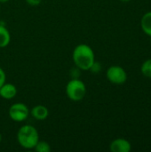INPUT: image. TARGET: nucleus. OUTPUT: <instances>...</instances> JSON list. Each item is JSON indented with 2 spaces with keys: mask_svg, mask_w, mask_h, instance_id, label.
<instances>
[{
  "mask_svg": "<svg viewBox=\"0 0 151 152\" xmlns=\"http://www.w3.org/2000/svg\"><path fill=\"white\" fill-rule=\"evenodd\" d=\"M101 70V63L98 62V61H94L93 64L92 65V67H91L90 69H89V71H91V72H93V73H94V74L99 73Z\"/></svg>",
  "mask_w": 151,
  "mask_h": 152,
  "instance_id": "ddd939ff",
  "label": "nucleus"
},
{
  "mask_svg": "<svg viewBox=\"0 0 151 152\" xmlns=\"http://www.w3.org/2000/svg\"><path fill=\"white\" fill-rule=\"evenodd\" d=\"M6 80V75L5 72L4 71V69L0 67V87L5 83Z\"/></svg>",
  "mask_w": 151,
  "mask_h": 152,
  "instance_id": "4468645a",
  "label": "nucleus"
},
{
  "mask_svg": "<svg viewBox=\"0 0 151 152\" xmlns=\"http://www.w3.org/2000/svg\"><path fill=\"white\" fill-rule=\"evenodd\" d=\"M0 11H1V6H0Z\"/></svg>",
  "mask_w": 151,
  "mask_h": 152,
  "instance_id": "6ab92c4d",
  "label": "nucleus"
},
{
  "mask_svg": "<svg viewBox=\"0 0 151 152\" xmlns=\"http://www.w3.org/2000/svg\"><path fill=\"white\" fill-rule=\"evenodd\" d=\"M17 94V88L13 84L4 83L0 87V97L4 100H12Z\"/></svg>",
  "mask_w": 151,
  "mask_h": 152,
  "instance_id": "0eeeda50",
  "label": "nucleus"
},
{
  "mask_svg": "<svg viewBox=\"0 0 151 152\" xmlns=\"http://www.w3.org/2000/svg\"><path fill=\"white\" fill-rule=\"evenodd\" d=\"M108 80L114 85H123L127 80V73L124 68L118 65L110 66L106 72Z\"/></svg>",
  "mask_w": 151,
  "mask_h": 152,
  "instance_id": "39448f33",
  "label": "nucleus"
},
{
  "mask_svg": "<svg viewBox=\"0 0 151 152\" xmlns=\"http://www.w3.org/2000/svg\"><path fill=\"white\" fill-rule=\"evenodd\" d=\"M141 27L142 31L151 37V11L143 14L141 20Z\"/></svg>",
  "mask_w": 151,
  "mask_h": 152,
  "instance_id": "9d476101",
  "label": "nucleus"
},
{
  "mask_svg": "<svg viewBox=\"0 0 151 152\" xmlns=\"http://www.w3.org/2000/svg\"><path fill=\"white\" fill-rule=\"evenodd\" d=\"M72 59L77 69L87 71L95 61V55L93 50L88 45L79 44L73 50Z\"/></svg>",
  "mask_w": 151,
  "mask_h": 152,
  "instance_id": "f257e3e1",
  "label": "nucleus"
},
{
  "mask_svg": "<svg viewBox=\"0 0 151 152\" xmlns=\"http://www.w3.org/2000/svg\"><path fill=\"white\" fill-rule=\"evenodd\" d=\"M10 0H0V4H4V3H7Z\"/></svg>",
  "mask_w": 151,
  "mask_h": 152,
  "instance_id": "dca6fc26",
  "label": "nucleus"
},
{
  "mask_svg": "<svg viewBox=\"0 0 151 152\" xmlns=\"http://www.w3.org/2000/svg\"><path fill=\"white\" fill-rule=\"evenodd\" d=\"M68 98L72 102H80L86 95L85 84L77 78H72L69 80L65 88Z\"/></svg>",
  "mask_w": 151,
  "mask_h": 152,
  "instance_id": "7ed1b4c3",
  "label": "nucleus"
},
{
  "mask_svg": "<svg viewBox=\"0 0 151 152\" xmlns=\"http://www.w3.org/2000/svg\"><path fill=\"white\" fill-rule=\"evenodd\" d=\"M30 115L36 120H44L49 116V110L44 105H36L30 110Z\"/></svg>",
  "mask_w": 151,
  "mask_h": 152,
  "instance_id": "6e6552de",
  "label": "nucleus"
},
{
  "mask_svg": "<svg viewBox=\"0 0 151 152\" xmlns=\"http://www.w3.org/2000/svg\"><path fill=\"white\" fill-rule=\"evenodd\" d=\"M2 142V134H0V142Z\"/></svg>",
  "mask_w": 151,
  "mask_h": 152,
  "instance_id": "a211bd4d",
  "label": "nucleus"
},
{
  "mask_svg": "<svg viewBox=\"0 0 151 152\" xmlns=\"http://www.w3.org/2000/svg\"><path fill=\"white\" fill-rule=\"evenodd\" d=\"M11 42V34L8 28L0 23V48H5Z\"/></svg>",
  "mask_w": 151,
  "mask_h": 152,
  "instance_id": "1a4fd4ad",
  "label": "nucleus"
},
{
  "mask_svg": "<svg viewBox=\"0 0 151 152\" xmlns=\"http://www.w3.org/2000/svg\"><path fill=\"white\" fill-rule=\"evenodd\" d=\"M109 150L112 152H130L132 145L126 139L117 138L111 142L109 144Z\"/></svg>",
  "mask_w": 151,
  "mask_h": 152,
  "instance_id": "423d86ee",
  "label": "nucleus"
},
{
  "mask_svg": "<svg viewBox=\"0 0 151 152\" xmlns=\"http://www.w3.org/2000/svg\"><path fill=\"white\" fill-rule=\"evenodd\" d=\"M30 114V110L28 106L22 102H15L9 108L8 115L10 118L14 122H23L28 119Z\"/></svg>",
  "mask_w": 151,
  "mask_h": 152,
  "instance_id": "20e7f679",
  "label": "nucleus"
},
{
  "mask_svg": "<svg viewBox=\"0 0 151 152\" xmlns=\"http://www.w3.org/2000/svg\"><path fill=\"white\" fill-rule=\"evenodd\" d=\"M25 1L30 6H37L42 3L43 0H25Z\"/></svg>",
  "mask_w": 151,
  "mask_h": 152,
  "instance_id": "2eb2a0df",
  "label": "nucleus"
},
{
  "mask_svg": "<svg viewBox=\"0 0 151 152\" xmlns=\"http://www.w3.org/2000/svg\"><path fill=\"white\" fill-rule=\"evenodd\" d=\"M34 151L36 152H49L51 151V146L47 142L38 141L34 148Z\"/></svg>",
  "mask_w": 151,
  "mask_h": 152,
  "instance_id": "f8f14e48",
  "label": "nucleus"
},
{
  "mask_svg": "<svg viewBox=\"0 0 151 152\" xmlns=\"http://www.w3.org/2000/svg\"><path fill=\"white\" fill-rule=\"evenodd\" d=\"M119 1H121V2H123V3H127V2H129V1H131V0H119Z\"/></svg>",
  "mask_w": 151,
  "mask_h": 152,
  "instance_id": "f3484780",
  "label": "nucleus"
},
{
  "mask_svg": "<svg viewBox=\"0 0 151 152\" xmlns=\"http://www.w3.org/2000/svg\"><path fill=\"white\" fill-rule=\"evenodd\" d=\"M17 141L20 147L25 150H34L39 141V134L36 128L31 125H24L17 133Z\"/></svg>",
  "mask_w": 151,
  "mask_h": 152,
  "instance_id": "f03ea898",
  "label": "nucleus"
},
{
  "mask_svg": "<svg viewBox=\"0 0 151 152\" xmlns=\"http://www.w3.org/2000/svg\"><path fill=\"white\" fill-rule=\"evenodd\" d=\"M141 71L144 77L151 78V59L145 61L142 63L141 67Z\"/></svg>",
  "mask_w": 151,
  "mask_h": 152,
  "instance_id": "9b49d317",
  "label": "nucleus"
}]
</instances>
